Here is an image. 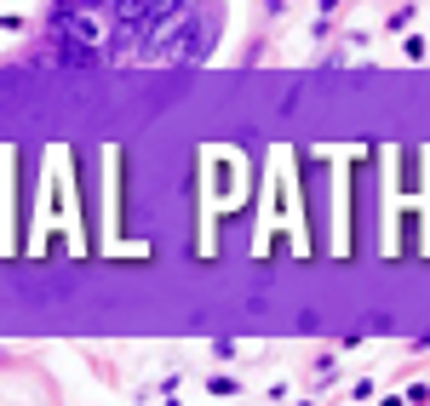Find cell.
<instances>
[{
	"mask_svg": "<svg viewBox=\"0 0 430 406\" xmlns=\"http://www.w3.org/2000/svg\"><path fill=\"white\" fill-rule=\"evenodd\" d=\"M184 6H189V0H121V6H115V35L121 40H143V35H155L167 18H178Z\"/></svg>",
	"mask_w": 430,
	"mask_h": 406,
	"instance_id": "6da1fadb",
	"label": "cell"
},
{
	"mask_svg": "<svg viewBox=\"0 0 430 406\" xmlns=\"http://www.w3.org/2000/svg\"><path fill=\"white\" fill-rule=\"evenodd\" d=\"M206 389H213V395H218V401H230V395H241V383H235V378H213V383H206Z\"/></svg>",
	"mask_w": 430,
	"mask_h": 406,
	"instance_id": "7a4b0ae2",
	"label": "cell"
},
{
	"mask_svg": "<svg viewBox=\"0 0 430 406\" xmlns=\"http://www.w3.org/2000/svg\"><path fill=\"white\" fill-rule=\"evenodd\" d=\"M344 6V0H322V18H333V12H339Z\"/></svg>",
	"mask_w": 430,
	"mask_h": 406,
	"instance_id": "3957f363",
	"label": "cell"
}]
</instances>
